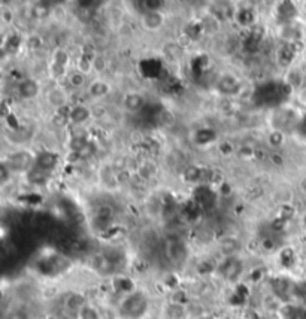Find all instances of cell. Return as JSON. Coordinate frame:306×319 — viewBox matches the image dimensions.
Returning <instances> with one entry per match:
<instances>
[{
  "label": "cell",
  "mask_w": 306,
  "mask_h": 319,
  "mask_svg": "<svg viewBox=\"0 0 306 319\" xmlns=\"http://www.w3.org/2000/svg\"><path fill=\"white\" fill-rule=\"evenodd\" d=\"M106 69H108V61H106L105 56L94 54L93 56V72H96V73H99V75H102V73H105Z\"/></svg>",
  "instance_id": "cell-20"
},
{
  "label": "cell",
  "mask_w": 306,
  "mask_h": 319,
  "mask_svg": "<svg viewBox=\"0 0 306 319\" xmlns=\"http://www.w3.org/2000/svg\"><path fill=\"white\" fill-rule=\"evenodd\" d=\"M242 248V243L236 237H226L220 242V252L223 257H233V255H239Z\"/></svg>",
  "instance_id": "cell-12"
},
{
  "label": "cell",
  "mask_w": 306,
  "mask_h": 319,
  "mask_svg": "<svg viewBox=\"0 0 306 319\" xmlns=\"http://www.w3.org/2000/svg\"><path fill=\"white\" fill-rule=\"evenodd\" d=\"M160 316L161 319H193L190 307L176 299H171L161 306Z\"/></svg>",
  "instance_id": "cell-7"
},
{
  "label": "cell",
  "mask_w": 306,
  "mask_h": 319,
  "mask_svg": "<svg viewBox=\"0 0 306 319\" xmlns=\"http://www.w3.org/2000/svg\"><path fill=\"white\" fill-rule=\"evenodd\" d=\"M123 105L129 112H137L144 108L145 99H144V95L139 93H127L123 99Z\"/></svg>",
  "instance_id": "cell-16"
},
{
  "label": "cell",
  "mask_w": 306,
  "mask_h": 319,
  "mask_svg": "<svg viewBox=\"0 0 306 319\" xmlns=\"http://www.w3.org/2000/svg\"><path fill=\"white\" fill-rule=\"evenodd\" d=\"M88 267L94 275L103 279H114L124 275L127 268V257L120 248H105L90 252Z\"/></svg>",
  "instance_id": "cell-1"
},
{
  "label": "cell",
  "mask_w": 306,
  "mask_h": 319,
  "mask_svg": "<svg viewBox=\"0 0 306 319\" xmlns=\"http://www.w3.org/2000/svg\"><path fill=\"white\" fill-rule=\"evenodd\" d=\"M164 24V15L160 11H148L142 15V26L145 30L155 32L160 30Z\"/></svg>",
  "instance_id": "cell-11"
},
{
  "label": "cell",
  "mask_w": 306,
  "mask_h": 319,
  "mask_svg": "<svg viewBox=\"0 0 306 319\" xmlns=\"http://www.w3.org/2000/svg\"><path fill=\"white\" fill-rule=\"evenodd\" d=\"M215 275L226 285H238L245 275V260L241 255L223 257L215 264Z\"/></svg>",
  "instance_id": "cell-4"
},
{
  "label": "cell",
  "mask_w": 306,
  "mask_h": 319,
  "mask_svg": "<svg viewBox=\"0 0 306 319\" xmlns=\"http://www.w3.org/2000/svg\"><path fill=\"white\" fill-rule=\"evenodd\" d=\"M151 312V299L144 289H133L123 294L115 303V315L118 319H147Z\"/></svg>",
  "instance_id": "cell-2"
},
{
  "label": "cell",
  "mask_w": 306,
  "mask_h": 319,
  "mask_svg": "<svg viewBox=\"0 0 306 319\" xmlns=\"http://www.w3.org/2000/svg\"><path fill=\"white\" fill-rule=\"evenodd\" d=\"M93 115V111L88 108V106H84V105H76L70 109L69 112V119L72 124L75 126H81L84 122H87Z\"/></svg>",
  "instance_id": "cell-13"
},
{
  "label": "cell",
  "mask_w": 306,
  "mask_h": 319,
  "mask_svg": "<svg viewBox=\"0 0 306 319\" xmlns=\"http://www.w3.org/2000/svg\"><path fill=\"white\" fill-rule=\"evenodd\" d=\"M269 143H270V146H273V148H278V146H281L282 143H284V134L279 133V131L270 133V136H269Z\"/></svg>",
  "instance_id": "cell-21"
},
{
  "label": "cell",
  "mask_w": 306,
  "mask_h": 319,
  "mask_svg": "<svg viewBox=\"0 0 306 319\" xmlns=\"http://www.w3.org/2000/svg\"><path fill=\"white\" fill-rule=\"evenodd\" d=\"M69 63H70V56H69L67 51H64V50H57V51L54 53V63H53V66L66 70L67 66H69Z\"/></svg>",
  "instance_id": "cell-19"
},
{
  "label": "cell",
  "mask_w": 306,
  "mask_h": 319,
  "mask_svg": "<svg viewBox=\"0 0 306 319\" xmlns=\"http://www.w3.org/2000/svg\"><path fill=\"white\" fill-rule=\"evenodd\" d=\"M303 225H305V228H306V213L303 215Z\"/></svg>",
  "instance_id": "cell-24"
},
{
  "label": "cell",
  "mask_w": 306,
  "mask_h": 319,
  "mask_svg": "<svg viewBox=\"0 0 306 319\" xmlns=\"http://www.w3.org/2000/svg\"><path fill=\"white\" fill-rule=\"evenodd\" d=\"M3 163L9 167V170L14 175L15 173L27 175L36 163V155L27 150H19V151H15L11 155H8V158H5Z\"/></svg>",
  "instance_id": "cell-6"
},
{
  "label": "cell",
  "mask_w": 306,
  "mask_h": 319,
  "mask_svg": "<svg viewBox=\"0 0 306 319\" xmlns=\"http://www.w3.org/2000/svg\"><path fill=\"white\" fill-rule=\"evenodd\" d=\"M109 91H111V85L106 81L100 79V78H97L96 81H93L90 84V87H88V94L93 97L94 100L103 99V97H106L109 94Z\"/></svg>",
  "instance_id": "cell-15"
},
{
  "label": "cell",
  "mask_w": 306,
  "mask_h": 319,
  "mask_svg": "<svg viewBox=\"0 0 306 319\" xmlns=\"http://www.w3.org/2000/svg\"><path fill=\"white\" fill-rule=\"evenodd\" d=\"M2 319H36L33 310L22 301L11 303L2 315Z\"/></svg>",
  "instance_id": "cell-8"
},
{
  "label": "cell",
  "mask_w": 306,
  "mask_h": 319,
  "mask_svg": "<svg viewBox=\"0 0 306 319\" xmlns=\"http://www.w3.org/2000/svg\"><path fill=\"white\" fill-rule=\"evenodd\" d=\"M45 99H46V103H48L51 108L63 109L69 103V94L63 87L57 85V87H53V88H50L48 91H46Z\"/></svg>",
  "instance_id": "cell-9"
},
{
  "label": "cell",
  "mask_w": 306,
  "mask_h": 319,
  "mask_svg": "<svg viewBox=\"0 0 306 319\" xmlns=\"http://www.w3.org/2000/svg\"><path fill=\"white\" fill-rule=\"evenodd\" d=\"M75 319H105L102 309L93 301H87L75 315Z\"/></svg>",
  "instance_id": "cell-14"
},
{
  "label": "cell",
  "mask_w": 306,
  "mask_h": 319,
  "mask_svg": "<svg viewBox=\"0 0 306 319\" xmlns=\"http://www.w3.org/2000/svg\"><path fill=\"white\" fill-rule=\"evenodd\" d=\"M300 188H302V191H305L306 192V176L300 181Z\"/></svg>",
  "instance_id": "cell-23"
},
{
  "label": "cell",
  "mask_w": 306,
  "mask_h": 319,
  "mask_svg": "<svg viewBox=\"0 0 306 319\" xmlns=\"http://www.w3.org/2000/svg\"><path fill=\"white\" fill-rule=\"evenodd\" d=\"M70 268H74V263L69 255L56 251L50 255H43L35 263V272L45 279H57L66 275Z\"/></svg>",
  "instance_id": "cell-3"
},
{
  "label": "cell",
  "mask_w": 306,
  "mask_h": 319,
  "mask_svg": "<svg viewBox=\"0 0 306 319\" xmlns=\"http://www.w3.org/2000/svg\"><path fill=\"white\" fill-rule=\"evenodd\" d=\"M305 81H306V76L305 73L299 69H291L288 70V75H287V79H286V84L291 88V90H297L300 87L305 85Z\"/></svg>",
  "instance_id": "cell-18"
},
{
  "label": "cell",
  "mask_w": 306,
  "mask_h": 319,
  "mask_svg": "<svg viewBox=\"0 0 306 319\" xmlns=\"http://www.w3.org/2000/svg\"><path fill=\"white\" fill-rule=\"evenodd\" d=\"M270 161H272L273 164H278V166H281V164H282V157H281L278 152H275V154H272V155H270Z\"/></svg>",
  "instance_id": "cell-22"
},
{
  "label": "cell",
  "mask_w": 306,
  "mask_h": 319,
  "mask_svg": "<svg viewBox=\"0 0 306 319\" xmlns=\"http://www.w3.org/2000/svg\"><path fill=\"white\" fill-rule=\"evenodd\" d=\"M161 255L169 265L181 267L187 263L190 251L179 236H169L161 243Z\"/></svg>",
  "instance_id": "cell-5"
},
{
  "label": "cell",
  "mask_w": 306,
  "mask_h": 319,
  "mask_svg": "<svg viewBox=\"0 0 306 319\" xmlns=\"http://www.w3.org/2000/svg\"><path fill=\"white\" fill-rule=\"evenodd\" d=\"M303 11L306 12V0H303Z\"/></svg>",
  "instance_id": "cell-25"
},
{
  "label": "cell",
  "mask_w": 306,
  "mask_h": 319,
  "mask_svg": "<svg viewBox=\"0 0 306 319\" xmlns=\"http://www.w3.org/2000/svg\"><path fill=\"white\" fill-rule=\"evenodd\" d=\"M66 76H67V84L70 87H72L74 90H81V88L85 87L88 75H85L84 72L76 69V70H72V72H67Z\"/></svg>",
  "instance_id": "cell-17"
},
{
  "label": "cell",
  "mask_w": 306,
  "mask_h": 319,
  "mask_svg": "<svg viewBox=\"0 0 306 319\" xmlns=\"http://www.w3.org/2000/svg\"><path fill=\"white\" fill-rule=\"evenodd\" d=\"M18 93L21 95V99L24 100H32L35 97L39 95L40 93V84L38 79H33V78H26L22 79L21 84L18 85Z\"/></svg>",
  "instance_id": "cell-10"
}]
</instances>
